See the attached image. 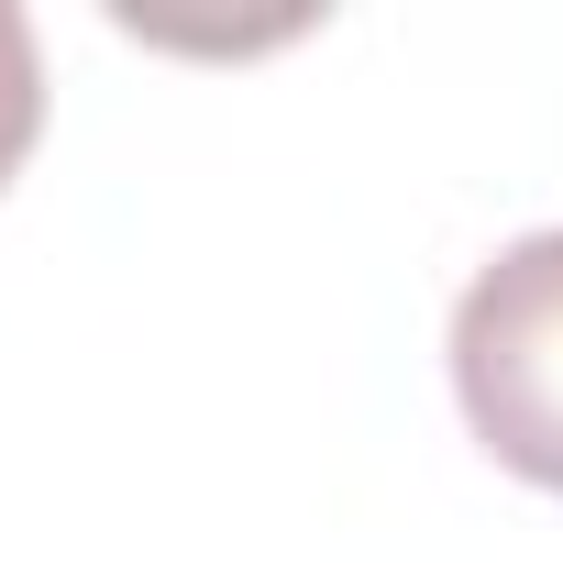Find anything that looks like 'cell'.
<instances>
[{"label": "cell", "mask_w": 563, "mask_h": 563, "mask_svg": "<svg viewBox=\"0 0 563 563\" xmlns=\"http://www.w3.org/2000/svg\"><path fill=\"white\" fill-rule=\"evenodd\" d=\"M453 398L464 431L563 497V232H519L453 299Z\"/></svg>", "instance_id": "1"}, {"label": "cell", "mask_w": 563, "mask_h": 563, "mask_svg": "<svg viewBox=\"0 0 563 563\" xmlns=\"http://www.w3.org/2000/svg\"><path fill=\"white\" fill-rule=\"evenodd\" d=\"M34 133H45V56H34V23L0 0V188L23 177Z\"/></svg>", "instance_id": "2"}]
</instances>
